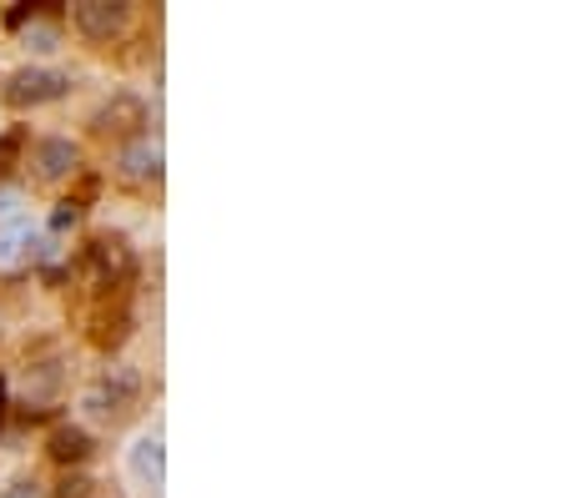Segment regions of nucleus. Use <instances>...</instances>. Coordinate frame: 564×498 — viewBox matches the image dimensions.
Returning a JSON list of instances; mask_svg holds the SVG:
<instances>
[{
  "instance_id": "obj_5",
  "label": "nucleus",
  "mask_w": 564,
  "mask_h": 498,
  "mask_svg": "<svg viewBox=\"0 0 564 498\" xmlns=\"http://www.w3.org/2000/svg\"><path fill=\"white\" fill-rule=\"evenodd\" d=\"M162 166H167L162 136L142 131V136H132V142H121V152H117V177H126V181H162Z\"/></svg>"
},
{
  "instance_id": "obj_9",
  "label": "nucleus",
  "mask_w": 564,
  "mask_h": 498,
  "mask_svg": "<svg viewBox=\"0 0 564 498\" xmlns=\"http://www.w3.org/2000/svg\"><path fill=\"white\" fill-rule=\"evenodd\" d=\"M91 267H97V283L111 287V283H121V277L132 273V252H126L121 237H97L91 242Z\"/></svg>"
},
{
  "instance_id": "obj_7",
  "label": "nucleus",
  "mask_w": 564,
  "mask_h": 498,
  "mask_svg": "<svg viewBox=\"0 0 564 498\" xmlns=\"http://www.w3.org/2000/svg\"><path fill=\"white\" fill-rule=\"evenodd\" d=\"M46 453L60 463V468H86V463H91V453H97V439H91L81 423H60L56 433H51Z\"/></svg>"
},
{
  "instance_id": "obj_15",
  "label": "nucleus",
  "mask_w": 564,
  "mask_h": 498,
  "mask_svg": "<svg viewBox=\"0 0 564 498\" xmlns=\"http://www.w3.org/2000/svg\"><path fill=\"white\" fill-rule=\"evenodd\" d=\"M0 498H51V494H46V484H36V478H21V484H11Z\"/></svg>"
},
{
  "instance_id": "obj_6",
  "label": "nucleus",
  "mask_w": 564,
  "mask_h": 498,
  "mask_svg": "<svg viewBox=\"0 0 564 498\" xmlns=\"http://www.w3.org/2000/svg\"><path fill=\"white\" fill-rule=\"evenodd\" d=\"M142 126H146V101L132 91H117L107 107L97 111L101 136H126V142H132V136H142Z\"/></svg>"
},
{
  "instance_id": "obj_2",
  "label": "nucleus",
  "mask_w": 564,
  "mask_h": 498,
  "mask_svg": "<svg viewBox=\"0 0 564 498\" xmlns=\"http://www.w3.org/2000/svg\"><path fill=\"white\" fill-rule=\"evenodd\" d=\"M66 91H71V76L51 71V66H21V71L5 81V101H11L15 111L51 107V101H60Z\"/></svg>"
},
{
  "instance_id": "obj_10",
  "label": "nucleus",
  "mask_w": 564,
  "mask_h": 498,
  "mask_svg": "<svg viewBox=\"0 0 564 498\" xmlns=\"http://www.w3.org/2000/svg\"><path fill=\"white\" fill-rule=\"evenodd\" d=\"M21 46L31 51V56H56V51L66 46V31H60L56 21H46V15H36V21L21 31Z\"/></svg>"
},
{
  "instance_id": "obj_17",
  "label": "nucleus",
  "mask_w": 564,
  "mask_h": 498,
  "mask_svg": "<svg viewBox=\"0 0 564 498\" xmlns=\"http://www.w3.org/2000/svg\"><path fill=\"white\" fill-rule=\"evenodd\" d=\"M5 408H11V398H5V378H0V428H5Z\"/></svg>"
},
{
  "instance_id": "obj_3",
  "label": "nucleus",
  "mask_w": 564,
  "mask_h": 498,
  "mask_svg": "<svg viewBox=\"0 0 564 498\" xmlns=\"http://www.w3.org/2000/svg\"><path fill=\"white\" fill-rule=\"evenodd\" d=\"M71 25H76V36L97 41V46H111L117 36H126L132 5H126V0H81V5H71Z\"/></svg>"
},
{
  "instance_id": "obj_11",
  "label": "nucleus",
  "mask_w": 564,
  "mask_h": 498,
  "mask_svg": "<svg viewBox=\"0 0 564 498\" xmlns=\"http://www.w3.org/2000/svg\"><path fill=\"white\" fill-rule=\"evenodd\" d=\"M31 237H36V226L25 222V217H15V222L0 226V267L25 262V247H31Z\"/></svg>"
},
{
  "instance_id": "obj_1",
  "label": "nucleus",
  "mask_w": 564,
  "mask_h": 498,
  "mask_svg": "<svg viewBox=\"0 0 564 498\" xmlns=\"http://www.w3.org/2000/svg\"><path fill=\"white\" fill-rule=\"evenodd\" d=\"M142 398V378L132 368H101V378L81 392V413L91 423H121Z\"/></svg>"
},
{
  "instance_id": "obj_8",
  "label": "nucleus",
  "mask_w": 564,
  "mask_h": 498,
  "mask_svg": "<svg viewBox=\"0 0 564 498\" xmlns=\"http://www.w3.org/2000/svg\"><path fill=\"white\" fill-rule=\"evenodd\" d=\"M126 463H132L136 484L146 488H162V478H167V449H162V433H142V439L132 443V453H126Z\"/></svg>"
},
{
  "instance_id": "obj_13",
  "label": "nucleus",
  "mask_w": 564,
  "mask_h": 498,
  "mask_svg": "<svg viewBox=\"0 0 564 498\" xmlns=\"http://www.w3.org/2000/svg\"><path fill=\"white\" fill-rule=\"evenodd\" d=\"M86 207L76 202V197H66V202H56V212H51V232H66V226H81Z\"/></svg>"
},
{
  "instance_id": "obj_12",
  "label": "nucleus",
  "mask_w": 564,
  "mask_h": 498,
  "mask_svg": "<svg viewBox=\"0 0 564 498\" xmlns=\"http://www.w3.org/2000/svg\"><path fill=\"white\" fill-rule=\"evenodd\" d=\"M21 152H25V126L0 131V181L11 177V166L21 162Z\"/></svg>"
},
{
  "instance_id": "obj_14",
  "label": "nucleus",
  "mask_w": 564,
  "mask_h": 498,
  "mask_svg": "<svg viewBox=\"0 0 564 498\" xmlns=\"http://www.w3.org/2000/svg\"><path fill=\"white\" fill-rule=\"evenodd\" d=\"M91 478L81 474V468H66V478H60V488H56V498H91Z\"/></svg>"
},
{
  "instance_id": "obj_16",
  "label": "nucleus",
  "mask_w": 564,
  "mask_h": 498,
  "mask_svg": "<svg viewBox=\"0 0 564 498\" xmlns=\"http://www.w3.org/2000/svg\"><path fill=\"white\" fill-rule=\"evenodd\" d=\"M21 217V191H0V222H15Z\"/></svg>"
},
{
  "instance_id": "obj_4",
  "label": "nucleus",
  "mask_w": 564,
  "mask_h": 498,
  "mask_svg": "<svg viewBox=\"0 0 564 498\" xmlns=\"http://www.w3.org/2000/svg\"><path fill=\"white\" fill-rule=\"evenodd\" d=\"M81 171V146L71 142V136H41L36 146H31V177L41 181V187H56V181L76 177Z\"/></svg>"
}]
</instances>
